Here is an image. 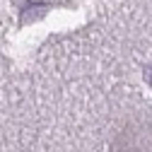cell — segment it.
Segmentation results:
<instances>
[{
  "instance_id": "6da1fadb",
  "label": "cell",
  "mask_w": 152,
  "mask_h": 152,
  "mask_svg": "<svg viewBox=\"0 0 152 152\" xmlns=\"http://www.w3.org/2000/svg\"><path fill=\"white\" fill-rule=\"evenodd\" d=\"M147 75H150V80H152V68H150V70H147Z\"/></svg>"
}]
</instances>
